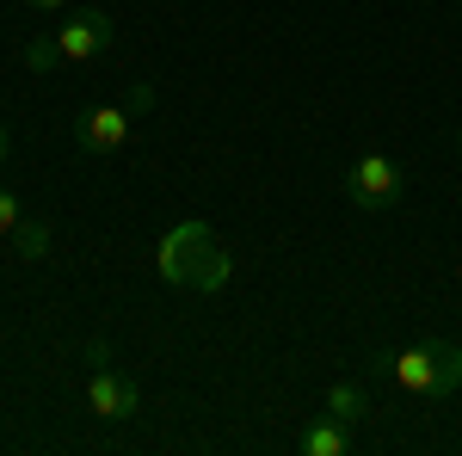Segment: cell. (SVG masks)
<instances>
[{
	"mask_svg": "<svg viewBox=\"0 0 462 456\" xmlns=\"http://www.w3.org/2000/svg\"><path fill=\"white\" fill-rule=\"evenodd\" d=\"M161 272L173 284H185V290H222L228 284V253L204 222H179L161 241Z\"/></svg>",
	"mask_w": 462,
	"mask_h": 456,
	"instance_id": "6da1fadb",
	"label": "cell"
},
{
	"mask_svg": "<svg viewBox=\"0 0 462 456\" xmlns=\"http://www.w3.org/2000/svg\"><path fill=\"white\" fill-rule=\"evenodd\" d=\"M389 377L420 401H444L462 388V346L450 340H426L413 351H389Z\"/></svg>",
	"mask_w": 462,
	"mask_h": 456,
	"instance_id": "7a4b0ae2",
	"label": "cell"
},
{
	"mask_svg": "<svg viewBox=\"0 0 462 456\" xmlns=\"http://www.w3.org/2000/svg\"><path fill=\"white\" fill-rule=\"evenodd\" d=\"M111 43H117V19L99 13V6H80V13H69V19L56 25L62 62H99V56H111Z\"/></svg>",
	"mask_w": 462,
	"mask_h": 456,
	"instance_id": "3957f363",
	"label": "cell"
},
{
	"mask_svg": "<svg viewBox=\"0 0 462 456\" xmlns=\"http://www.w3.org/2000/svg\"><path fill=\"white\" fill-rule=\"evenodd\" d=\"M346 198H352L357 210H389L401 204V167H394L389 154H364L346 167Z\"/></svg>",
	"mask_w": 462,
	"mask_h": 456,
	"instance_id": "277c9868",
	"label": "cell"
},
{
	"mask_svg": "<svg viewBox=\"0 0 462 456\" xmlns=\"http://www.w3.org/2000/svg\"><path fill=\"white\" fill-rule=\"evenodd\" d=\"M87 407H93V420H111V425L136 420V414H143V388H136V377L99 364V370L87 377Z\"/></svg>",
	"mask_w": 462,
	"mask_h": 456,
	"instance_id": "5b68a950",
	"label": "cell"
},
{
	"mask_svg": "<svg viewBox=\"0 0 462 456\" xmlns=\"http://www.w3.org/2000/svg\"><path fill=\"white\" fill-rule=\"evenodd\" d=\"M124 142H130V106L80 111V148H87V154H117Z\"/></svg>",
	"mask_w": 462,
	"mask_h": 456,
	"instance_id": "8992f818",
	"label": "cell"
},
{
	"mask_svg": "<svg viewBox=\"0 0 462 456\" xmlns=\"http://www.w3.org/2000/svg\"><path fill=\"white\" fill-rule=\"evenodd\" d=\"M352 444H357V432H352V425H339L333 414L309 420V425H302V438H296V451H302V456H346Z\"/></svg>",
	"mask_w": 462,
	"mask_h": 456,
	"instance_id": "52a82bcc",
	"label": "cell"
},
{
	"mask_svg": "<svg viewBox=\"0 0 462 456\" xmlns=\"http://www.w3.org/2000/svg\"><path fill=\"white\" fill-rule=\"evenodd\" d=\"M320 414H333L339 425H352V432H364V420H370V395L357 383H333L327 388V407Z\"/></svg>",
	"mask_w": 462,
	"mask_h": 456,
	"instance_id": "ba28073f",
	"label": "cell"
},
{
	"mask_svg": "<svg viewBox=\"0 0 462 456\" xmlns=\"http://www.w3.org/2000/svg\"><path fill=\"white\" fill-rule=\"evenodd\" d=\"M19 62H25L32 74H56L62 69V50H56V37H32V43L19 50Z\"/></svg>",
	"mask_w": 462,
	"mask_h": 456,
	"instance_id": "9c48e42d",
	"label": "cell"
},
{
	"mask_svg": "<svg viewBox=\"0 0 462 456\" xmlns=\"http://www.w3.org/2000/svg\"><path fill=\"white\" fill-rule=\"evenodd\" d=\"M13 235H19V253H25V259H43V253H50V228H43L37 216H25Z\"/></svg>",
	"mask_w": 462,
	"mask_h": 456,
	"instance_id": "30bf717a",
	"label": "cell"
},
{
	"mask_svg": "<svg viewBox=\"0 0 462 456\" xmlns=\"http://www.w3.org/2000/svg\"><path fill=\"white\" fill-rule=\"evenodd\" d=\"M19 222H25V210H19V191H6V185H0V235H13Z\"/></svg>",
	"mask_w": 462,
	"mask_h": 456,
	"instance_id": "8fae6325",
	"label": "cell"
},
{
	"mask_svg": "<svg viewBox=\"0 0 462 456\" xmlns=\"http://www.w3.org/2000/svg\"><path fill=\"white\" fill-rule=\"evenodd\" d=\"M32 13H69V0H25Z\"/></svg>",
	"mask_w": 462,
	"mask_h": 456,
	"instance_id": "7c38bea8",
	"label": "cell"
},
{
	"mask_svg": "<svg viewBox=\"0 0 462 456\" xmlns=\"http://www.w3.org/2000/svg\"><path fill=\"white\" fill-rule=\"evenodd\" d=\"M6 154H13V142H6V130H0V161H6Z\"/></svg>",
	"mask_w": 462,
	"mask_h": 456,
	"instance_id": "4fadbf2b",
	"label": "cell"
},
{
	"mask_svg": "<svg viewBox=\"0 0 462 456\" xmlns=\"http://www.w3.org/2000/svg\"><path fill=\"white\" fill-rule=\"evenodd\" d=\"M457 148H462V130H457Z\"/></svg>",
	"mask_w": 462,
	"mask_h": 456,
	"instance_id": "5bb4252c",
	"label": "cell"
}]
</instances>
